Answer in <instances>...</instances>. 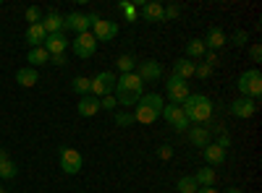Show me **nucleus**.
I'll return each mask as SVG.
<instances>
[{
	"mask_svg": "<svg viewBox=\"0 0 262 193\" xmlns=\"http://www.w3.org/2000/svg\"><path fill=\"white\" fill-rule=\"evenodd\" d=\"M137 104H144V107H149V110H155V113H163V107H165L160 94H142V99Z\"/></svg>",
	"mask_w": 262,
	"mask_h": 193,
	"instance_id": "a878e982",
	"label": "nucleus"
},
{
	"mask_svg": "<svg viewBox=\"0 0 262 193\" xmlns=\"http://www.w3.org/2000/svg\"><path fill=\"white\" fill-rule=\"evenodd\" d=\"M45 39H48V32H45L42 24H34V26L27 29V45L29 47H42V45H45Z\"/></svg>",
	"mask_w": 262,
	"mask_h": 193,
	"instance_id": "a211bd4d",
	"label": "nucleus"
},
{
	"mask_svg": "<svg viewBox=\"0 0 262 193\" xmlns=\"http://www.w3.org/2000/svg\"><path fill=\"white\" fill-rule=\"evenodd\" d=\"M181 110H184V115H186L189 123L205 125V123L212 118V102H210L205 94H189V97L181 102Z\"/></svg>",
	"mask_w": 262,
	"mask_h": 193,
	"instance_id": "f03ea898",
	"label": "nucleus"
},
{
	"mask_svg": "<svg viewBox=\"0 0 262 193\" xmlns=\"http://www.w3.org/2000/svg\"><path fill=\"white\" fill-rule=\"evenodd\" d=\"M165 92H168L170 104H179V107H181V102L191 94V92H189V84H186L184 78H176V76H170V78L165 81Z\"/></svg>",
	"mask_w": 262,
	"mask_h": 193,
	"instance_id": "0eeeda50",
	"label": "nucleus"
},
{
	"mask_svg": "<svg viewBox=\"0 0 262 193\" xmlns=\"http://www.w3.org/2000/svg\"><path fill=\"white\" fill-rule=\"evenodd\" d=\"M116 66H118L121 76H123V73H134V68H137V58H134V55H118Z\"/></svg>",
	"mask_w": 262,
	"mask_h": 193,
	"instance_id": "bb28decb",
	"label": "nucleus"
},
{
	"mask_svg": "<svg viewBox=\"0 0 262 193\" xmlns=\"http://www.w3.org/2000/svg\"><path fill=\"white\" fill-rule=\"evenodd\" d=\"M113 89H116V73H111V71H100V73L92 78V87H90L92 97H97V99L111 97Z\"/></svg>",
	"mask_w": 262,
	"mask_h": 193,
	"instance_id": "20e7f679",
	"label": "nucleus"
},
{
	"mask_svg": "<svg viewBox=\"0 0 262 193\" xmlns=\"http://www.w3.org/2000/svg\"><path fill=\"white\" fill-rule=\"evenodd\" d=\"M249 42V34L244 32V29H238V32H233V37H231V45H236V47H244Z\"/></svg>",
	"mask_w": 262,
	"mask_h": 193,
	"instance_id": "72a5a7b5",
	"label": "nucleus"
},
{
	"mask_svg": "<svg viewBox=\"0 0 262 193\" xmlns=\"http://www.w3.org/2000/svg\"><path fill=\"white\" fill-rule=\"evenodd\" d=\"M196 193H217L215 188H196Z\"/></svg>",
	"mask_w": 262,
	"mask_h": 193,
	"instance_id": "c03bdc74",
	"label": "nucleus"
},
{
	"mask_svg": "<svg viewBox=\"0 0 262 193\" xmlns=\"http://www.w3.org/2000/svg\"><path fill=\"white\" fill-rule=\"evenodd\" d=\"M24 16H27V21H29V26H34V24H42V11H39L37 6H29Z\"/></svg>",
	"mask_w": 262,
	"mask_h": 193,
	"instance_id": "2f4dec72",
	"label": "nucleus"
},
{
	"mask_svg": "<svg viewBox=\"0 0 262 193\" xmlns=\"http://www.w3.org/2000/svg\"><path fill=\"white\" fill-rule=\"evenodd\" d=\"M81 167H84V159L76 149H63L60 152V170L63 173L66 175H79Z\"/></svg>",
	"mask_w": 262,
	"mask_h": 193,
	"instance_id": "6e6552de",
	"label": "nucleus"
},
{
	"mask_svg": "<svg viewBox=\"0 0 262 193\" xmlns=\"http://www.w3.org/2000/svg\"><path fill=\"white\" fill-rule=\"evenodd\" d=\"M137 76L142 81L152 84V81H160L163 78V68H160L158 60H142V63H137Z\"/></svg>",
	"mask_w": 262,
	"mask_h": 193,
	"instance_id": "f8f14e48",
	"label": "nucleus"
},
{
	"mask_svg": "<svg viewBox=\"0 0 262 193\" xmlns=\"http://www.w3.org/2000/svg\"><path fill=\"white\" fill-rule=\"evenodd\" d=\"M205 52H207V47H205L202 39H189V42H186V58H189V60L202 58Z\"/></svg>",
	"mask_w": 262,
	"mask_h": 193,
	"instance_id": "393cba45",
	"label": "nucleus"
},
{
	"mask_svg": "<svg viewBox=\"0 0 262 193\" xmlns=\"http://www.w3.org/2000/svg\"><path fill=\"white\" fill-rule=\"evenodd\" d=\"M90 18H92V37L97 42L116 39V34H118V24H116V21H107V18H100V16H90Z\"/></svg>",
	"mask_w": 262,
	"mask_h": 193,
	"instance_id": "39448f33",
	"label": "nucleus"
},
{
	"mask_svg": "<svg viewBox=\"0 0 262 193\" xmlns=\"http://www.w3.org/2000/svg\"><path fill=\"white\" fill-rule=\"evenodd\" d=\"M71 50L76 58L86 60V58H92L97 52V39L92 37V32H84V34H76V39L71 42Z\"/></svg>",
	"mask_w": 262,
	"mask_h": 193,
	"instance_id": "423d86ee",
	"label": "nucleus"
},
{
	"mask_svg": "<svg viewBox=\"0 0 262 193\" xmlns=\"http://www.w3.org/2000/svg\"><path fill=\"white\" fill-rule=\"evenodd\" d=\"M163 11H165V21H168V18H179V16H181V8H179V6H168V8H163Z\"/></svg>",
	"mask_w": 262,
	"mask_h": 193,
	"instance_id": "58836bf2",
	"label": "nucleus"
},
{
	"mask_svg": "<svg viewBox=\"0 0 262 193\" xmlns=\"http://www.w3.org/2000/svg\"><path fill=\"white\" fill-rule=\"evenodd\" d=\"M118 8L126 13V18H128V21H137V6H131V3H121Z\"/></svg>",
	"mask_w": 262,
	"mask_h": 193,
	"instance_id": "c9c22d12",
	"label": "nucleus"
},
{
	"mask_svg": "<svg viewBox=\"0 0 262 193\" xmlns=\"http://www.w3.org/2000/svg\"><path fill=\"white\" fill-rule=\"evenodd\" d=\"M212 73V68L207 66V63H202V66H196V71H194V76H200V78H207Z\"/></svg>",
	"mask_w": 262,
	"mask_h": 193,
	"instance_id": "4c0bfd02",
	"label": "nucleus"
},
{
	"mask_svg": "<svg viewBox=\"0 0 262 193\" xmlns=\"http://www.w3.org/2000/svg\"><path fill=\"white\" fill-rule=\"evenodd\" d=\"M16 175H18V167H16V162L11 157L0 162V178H3V180H13Z\"/></svg>",
	"mask_w": 262,
	"mask_h": 193,
	"instance_id": "cd10ccee",
	"label": "nucleus"
},
{
	"mask_svg": "<svg viewBox=\"0 0 262 193\" xmlns=\"http://www.w3.org/2000/svg\"><path fill=\"white\" fill-rule=\"evenodd\" d=\"M53 66H66V55H50Z\"/></svg>",
	"mask_w": 262,
	"mask_h": 193,
	"instance_id": "37998d69",
	"label": "nucleus"
},
{
	"mask_svg": "<svg viewBox=\"0 0 262 193\" xmlns=\"http://www.w3.org/2000/svg\"><path fill=\"white\" fill-rule=\"evenodd\" d=\"M0 193H6V188H0Z\"/></svg>",
	"mask_w": 262,
	"mask_h": 193,
	"instance_id": "de8ad7c7",
	"label": "nucleus"
},
{
	"mask_svg": "<svg viewBox=\"0 0 262 193\" xmlns=\"http://www.w3.org/2000/svg\"><path fill=\"white\" fill-rule=\"evenodd\" d=\"M97 113H100V99H97V97L86 94V97L79 99V115H81V118H92V115H97Z\"/></svg>",
	"mask_w": 262,
	"mask_h": 193,
	"instance_id": "6ab92c4d",
	"label": "nucleus"
},
{
	"mask_svg": "<svg viewBox=\"0 0 262 193\" xmlns=\"http://www.w3.org/2000/svg\"><path fill=\"white\" fill-rule=\"evenodd\" d=\"M37 81H39V73H37V68H32V66L16 71V84H21V87H27V89H29V87H34Z\"/></svg>",
	"mask_w": 262,
	"mask_h": 193,
	"instance_id": "aec40b11",
	"label": "nucleus"
},
{
	"mask_svg": "<svg viewBox=\"0 0 262 193\" xmlns=\"http://www.w3.org/2000/svg\"><path fill=\"white\" fill-rule=\"evenodd\" d=\"M113 97L118 104H137L142 99V78L137 73H123L121 78H116Z\"/></svg>",
	"mask_w": 262,
	"mask_h": 193,
	"instance_id": "f257e3e1",
	"label": "nucleus"
},
{
	"mask_svg": "<svg viewBox=\"0 0 262 193\" xmlns=\"http://www.w3.org/2000/svg\"><path fill=\"white\" fill-rule=\"evenodd\" d=\"M215 144L221 146V149H228V146H231V139H228V133H221V139H217Z\"/></svg>",
	"mask_w": 262,
	"mask_h": 193,
	"instance_id": "a19ab883",
	"label": "nucleus"
},
{
	"mask_svg": "<svg viewBox=\"0 0 262 193\" xmlns=\"http://www.w3.org/2000/svg\"><path fill=\"white\" fill-rule=\"evenodd\" d=\"M202 152H205V162H207L210 167H217V164H223V162H226V149H221L215 141L207 144Z\"/></svg>",
	"mask_w": 262,
	"mask_h": 193,
	"instance_id": "dca6fc26",
	"label": "nucleus"
},
{
	"mask_svg": "<svg viewBox=\"0 0 262 193\" xmlns=\"http://www.w3.org/2000/svg\"><path fill=\"white\" fill-rule=\"evenodd\" d=\"M27 60L34 63V66H42V63H50V55H48L45 47H32L29 55H27Z\"/></svg>",
	"mask_w": 262,
	"mask_h": 193,
	"instance_id": "c85d7f7f",
	"label": "nucleus"
},
{
	"mask_svg": "<svg viewBox=\"0 0 262 193\" xmlns=\"http://www.w3.org/2000/svg\"><path fill=\"white\" fill-rule=\"evenodd\" d=\"M42 26H45V32L48 34H58V32H63V16L60 13H48L45 18H42Z\"/></svg>",
	"mask_w": 262,
	"mask_h": 193,
	"instance_id": "5701e85b",
	"label": "nucleus"
},
{
	"mask_svg": "<svg viewBox=\"0 0 262 193\" xmlns=\"http://www.w3.org/2000/svg\"><path fill=\"white\" fill-rule=\"evenodd\" d=\"M202 42H205V47H207V50H212V52H215V50H221V47L226 45V42H228V37H226V32H223L221 26H212Z\"/></svg>",
	"mask_w": 262,
	"mask_h": 193,
	"instance_id": "2eb2a0df",
	"label": "nucleus"
},
{
	"mask_svg": "<svg viewBox=\"0 0 262 193\" xmlns=\"http://www.w3.org/2000/svg\"><path fill=\"white\" fill-rule=\"evenodd\" d=\"M90 26H92V18L86 16V13L74 11L69 16H63V29H71L76 34H84V32H90Z\"/></svg>",
	"mask_w": 262,
	"mask_h": 193,
	"instance_id": "9d476101",
	"label": "nucleus"
},
{
	"mask_svg": "<svg viewBox=\"0 0 262 193\" xmlns=\"http://www.w3.org/2000/svg\"><path fill=\"white\" fill-rule=\"evenodd\" d=\"M116 107H118V102H116V97H113V94H111V97H102V99H100V110H111V113H113Z\"/></svg>",
	"mask_w": 262,
	"mask_h": 193,
	"instance_id": "f704fd0d",
	"label": "nucleus"
},
{
	"mask_svg": "<svg viewBox=\"0 0 262 193\" xmlns=\"http://www.w3.org/2000/svg\"><path fill=\"white\" fill-rule=\"evenodd\" d=\"M249 58H252L254 63H259V60H262V47H259V45H252V47H249Z\"/></svg>",
	"mask_w": 262,
	"mask_h": 193,
	"instance_id": "ea45409f",
	"label": "nucleus"
},
{
	"mask_svg": "<svg viewBox=\"0 0 262 193\" xmlns=\"http://www.w3.org/2000/svg\"><path fill=\"white\" fill-rule=\"evenodd\" d=\"M131 115H134V123H142V125H149V123H155L160 118V113L149 110V107H144V104H137V110Z\"/></svg>",
	"mask_w": 262,
	"mask_h": 193,
	"instance_id": "4be33fe9",
	"label": "nucleus"
},
{
	"mask_svg": "<svg viewBox=\"0 0 262 193\" xmlns=\"http://www.w3.org/2000/svg\"><path fill=\"white\" fill-rule=\"evenodd\" d=\"M194 71H196V63H194V60H189V58H181V60L173 63V76H176V78L189 81V78L194 76Z\"/></svg>",
	"mask_w": 262,
	"mask_h": 193,
	"instance_id": "f3484780",
	"label": "nucleus"
},
{
	"mask_svg": "<svg viewBox=\"0 0 262 193\" xmlns=\"http://www.w3.org/2000/svg\"><path fill=\"white\" fill-rule=\"evenodd\" d=\"M205 60H207V66L212 68V66H215V63H217V55H215L212 50H207V52H205Z\"/></svg>",
	"mask_w": 262,
	"mask_h": 193,
	"instance_id": "79ce46f5",
	"label": "nucleus"
},
{
	"mask_svg": "<svg viewBox=\"0 0 262 193\" xmlns=\"http://www.w3.org/2000/svg\"><path fill=\"white\" fill-rule=\"evenodd\" d=\"M196 180H194V175H184V178H179V183H176V190L179 193H196Z\"/></svg>",
	"mask_w": 262,
	"mask_h": 193,
	"instance_id": "c756f323",
	"label": "nucleus"
},
{
	"mask_svg": "<svg viewBox=\"0 0 262 193\" xmlns=\"http://www.w3.org/2000/svg\"><path fill=\"white\" fill-rule=\"evenodd\" d=\"M142 18L144 21H165V11L160 3H142Z\"/></svg>",
	"mask_w": 262,
	"mask_h": 193,
	"instance_id": "412c9836",
	"label": "nucleus"
},
{
	"mask_svg": "<svg viewBox=\"0 0 262 193\" xmlns=\"http://www.w3.org/2000/svg\"><path fill=\"white\" fill-rule=\"evenodd\" d=\"M3 159H8V154L3 152V149H0V162H3Z\"/></svg>",
	"mask_w": 262,
	"mask_h": 193,
	"instance_id": "49530a36",
	"label": "nucleus"
},
{
	"mask_svg": "<svg viewBox=\"0 0 262 193\" xmlns=\"http://www.w3.org/2000/svg\"><path fill=\"white\" fill-rule=\"evenodd\" d=\"M189 141H191L194 146L205 149L207 144H212V133H210V128H207V125H194V128H189Z\"/></svg>",
	"mask_w": 262,
	"mask_h": 193,
	"instance_id": "4468645a",
	"label": "nucleus"
},
{
	"mask_svg": "<svg viewBox=\"0 0 262 193\" xmlns=\"http://www.w3.org/2000/svg\"><path fill=\"white\" fill-rule=\"evenodd\" d=\"M228 110H231V115L247 120V118H252V115L257 113V102H254V99H249V97H238V99L228 102Z\"/></svg>",
	"mask_w": 262,
	"mask_h": 193,
	"instance_id": "9b49d317",
	"label": "nucleus"
},
{
	"mask_svg": "<svg viewBox=\"0 0 262 193\" xmlns=\"http://www.w3.org/2000/svg\"><path fill=\"white\" fill-rule=\"evenodd\" d=\"M69 45H71V42L66 39V34L58 32V34H48V39H45V45H42V47L48 50V55H63L66 50H69Z\"/></svg>",
	"mask_w": 262,
	"mask_h": 193,
	"instance_id": "ddd939ff",
	"label": "nucleus"
},
{
	"mask_svg": "<svg viewBox=\"0 0 262 193\" xmlns=\"http://www.w3.org/2000/svg\"><path fill=\"white\" fill-rule=\"evenodd\" d=\"M116 125H121V128H128V125H134V115L131 113H116Z\"/></svg>",
	"mask_w": 262,
	"mask_h": 193,
	"instance_id": "473e14b6",
	"label": "nucleus"
},
{
	"mask_svg": "<svg viewBox=\"0 0 262 193\" xmlns=\"http://www.w3.org/2000/svg\"><path fill=\"white\" fill-rule=\"evenodd\" d=\"M194 180H196V185H200V188H212L215 170L212 167H200V170H196V175H194Z\"/></svg>",
	"mask_w": 262,
	"mask_h": 193,
	"instance_id": "b1692460",
	"label": "nucleus"
},
{
	"mask_svg": "<svg viewBox=\"0 0 262 193\" xmlns=\"http://www.w3.org/2000/svg\"><path fill=\"white\" fill-rule=\"evenodd\" d=\"M90 87H92V78H84V76H76L74 84H71V89H74L76 94H81V97L90 94Z\"/></svg>",
	"mask_w": 262,
	"mask_h": 193,
	"instance_id": "7c9ffc66",
	"label": "nucleus"
},
{
	"mask_svg": "<svg viewBox=\"0 0 262 193\" xmlns=\"http://www.w3.org/2000/svg\"><path fill=\"white\" fill-rule=\"evenodd\" d=\"M226 193H242V188H228Z\"/></svg>",
	"mask_w": 262,
	"mask_h": 193,
	"instance_id": "a18cd8bd",
	"label": "nucleus"
},
{
	"mask_svg": "<svg viewBox=\"0 0 262 193\" xmlns=\"http://www.w3.org/2000/svg\"><path fill=\"white\" fill-rule=\"evenodd\" d=\"M238 92H242V97H249V99H257L262 94V73L257 68H249L244 71L242 76H238Z\"/></svg>",
	"mask_w": 262,
	"mask_h": 193,
	"instance_id": "7ed1b4c3",
	"label": "nucleus"
},
{
	"mask_svg": "<svg viewBox=\"0 0 262 193\" xmlns=\"http://www.w3.org/2000/svg\"><path fill=\"white\" fill-rule=\"evenodd\" d=\"M160 159H170L173 157V146H168V144H163V146H158V152H155Z\"/></svg>",
	"mask_w": 262,
	"mask_h": 193,
	"instance_id": "e433bc0d",
	"label": "nucleus"
},
{
	"mask_svg": "<svg viewBox=\"0 0 262 193\" xmlns=\"http://www.w3.org/2000/svg\"><path fill=\"white\" fill-rule=\"evenodd\" d=\"M160 115H163V118H165L173 128H176L179 133H184L186 128H189V120H186V115H184V110H181L179 104H165Z\"/></svg>",
	"mask_w": 262,
	"mask_h": 193,
	"instance_id": "1a4fd4ad",
	"label": "nucleus"
}]
</instances>
